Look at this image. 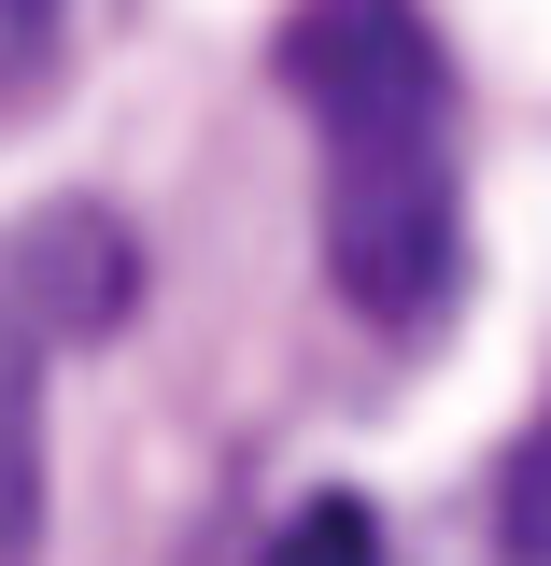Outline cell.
I'll return each instance as SVG.
<instances>
[{
	"label": "cell",
	"instance_id": "1",
	"mask_svg": "<svg viewBox=\"0 0 551 566\" xmlns=\"http://www.w3.org/2000/svg\"><path fill=\"white\" fill-rule=\"evenodd\" d=\"M283 85L326 142V270L340 297L411 340L453 297V71L424 0H297Z\"/></svg>",
	"mask_w": 551,
	"mask_h": 566
},
{
	"label": "cell",
	"instance_id": "2",
	"mask_svg": "<svg viewBox=\"0 0 551 566\" xmlns=\"http://www.w3.org/2000/svg\"><path fill=\"white\" fill-rule=\"evenodd\" d=\"M141 241L99 199H43L0 227V566L43 553V368L99 326H128Z\"/></svg>",
	"mask_w": 551,
	"mask_h": 566
},
{
	"label": "cell",
	"instance_id": "3",
	"mask_svg": "<svg viewBox=\"0 0 551 566\" xmlns=\"http://www.w3.org/2000/svg\"><path fill=\"white\" fill-rule=\"evenodd\" d=\"M495 538H509V566H551V411L523 424V453L495 468Z\"/></svg>",
	"mask_w": 551,
	"mask_h": 566
},
{
	"label": "cell",
	"instance_id": "5",
	"mask_svg": "<svg viewBox=\"0 0 551 566\" xmlns=\"http://www.w3.org/2000/svg\"><path fill=\"white\" fill-rule=\"evenodd\" d=\"M57 29H71V0H0V128L43 99V71H57Z\"/></svg>",
	"mask_w": 551,
	"mask_h": 566
},
{
	"label": "cell",
	"instance_id": "4",
	"mask_svg": "<svg viewBox=\"0 0 551 566\" xmlns=\"http://www.w3.org/2000/svg\"><path fill=\"white\" fill-rule=\"evenodd\" d=\"M269 566H382V524H368V495H311V510L269 538Z\"/></svg>",
	"mask_w": 551,
	"mask_h": 566
}]
</instances>
